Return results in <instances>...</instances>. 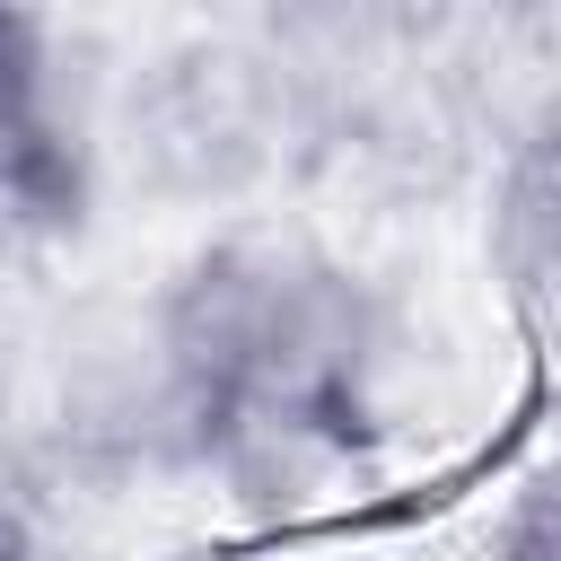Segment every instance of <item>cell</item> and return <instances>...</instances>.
Wrapping results in <instances>:
<instances>
[{
	"label": "cell",
	"mask_w": 561,
	"mask_h": 561,
	"mask_svg": "<svg viewBox=\"0 0 561 561\" xmlns=\"http://www.w3.org/2000/svg\"><path fill=\"white\" fill-rule=\"evenodd\" d=\"M491 561H561V465H535L491 535Z\"/></svg>",
	"instance_id": "4"
},
{
	"label": "cell",
	"mask_w": 561,
	"mask_h": 561,
	"mask_svg": "<svg viewBox=\"0 0 561 561\" xmlns=\"http://www.w3.org/2000/svg\"><path fill=\"white\" fill-rule=\"evenodd\" d=\"M0 561H44V535H35V508L26 491L0 473Z\"/></svg>",
	"instance_id": "5"
},
{
	"label": "cell",
	"mask_w": 561,
	"mask_h": 561,
	"mask_svg": "<svg viewBox=\"0 0 561 561\" xmlns=\"http://www.w3.org/2000/svg\"><path fill=\"white\" fill-rule=\"evenodd\" d=\"M96 193V140L61 35L26 9H0V263L79 237Z\"/></svg>",
	"instance_id": "2"
},
{
	"label": "cell",
	"mask_w": 561,
	"mask_h": 561,
	"mask_svg": "<svg viewBox=\"0 0 561 561\" xmlns=\"http://www.w3.org/2000/svg\"><path fill=\"white\" fill-rule=\"evenodd\" d=\"M491 280L526 316L535 342L561 351V131L508 149L491 193Z\"/></svg>",
	"instance_id": "3"
},
{
	"label": "cell",
	"mask_w": 561,
	"mask_h": 561,
	"mask_svg": "<svg viewBox=\"0 0 561 561\" xmlns=\"http://www.w3.org/2000/svg\"><path fill=\"white\" fill-rule=\"evenodd\" d=\"M158 359L193 421V465L298 473L368 438L386 377L377 289L280 228H228L149 298Z\"/></svg>",
	"instance_id": "1"
}]
</instances>
